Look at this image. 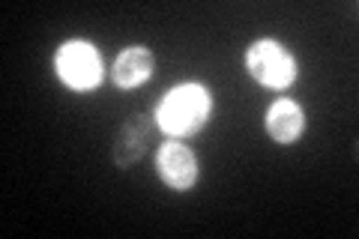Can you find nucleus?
I'll use <instances>...</instances> for the list:
<instances>
[{"label":"nucleus","instance_id":"7","mask_svg":"<svg viewBox=\"0 0 359 239\" xmlns=\"http://www.w3.org/2000/svg\"><path fill=\"white\" fill-rule=\"evenodd\" d=\"M156 72V54L147 48V45H126L111 63L108 78L111 84L120 90H135L141 84H147Z\"/></svg>","mask_w":359,"mask_h":239},{"label":"nucleus","instance_id":"6","mask_svg":"<svg viewBox=\"0 0 359 239\" xmlns=\"http://www.w3.org/2000/svg\"><path fill=\"white\" fill-rule=\"evenodd\" d=\"M306 126H309L306 108L297 99H276L264 114V129L269 141L278 146H294L306 135Z\"/></svg>","mask_w":359,"mask_h":239},{"label":"nucleus","instance_id":"2","mask_svg":"<svg viewBox=\"0 0 359 239\" xmlns=\"http://www.w3.org/2000/svg\"><path fill=\"white\" fill-rule=\"evenodd\" d=\"M243 66L252 81L273 90V93H285V90H290L299 81L297 54L290 51L285 42H278L273 36L249 42V48L243 54Z\"/></svg>","mask_w":359,"mask_h":239},{"label":"nucleus","instance_id":"4","mask_svg":"<svg viewBox=\"0 0 359 239\" xmlns=\"http://www.w3.org/2000/svg\"><path fill=\"white\" fill-rule=\"evenodd\" d=\"M156 174L171 191H192L198 186L201 168H198V156L192 153V146L186 141L168 138L159 144L156 150Z\"/></svg>","mask_w":359,"mask_h":239},{"label":"nucleus","instance_id":"1","mask_svg":"<svg viewBox=\"0 0 359 239\" xmlns=\"http://www.w3.org/2000/svg\"><path fill=\"white\" fill-rule=\"evenodd\" d=\"M156 126H159L168 138L189 141L201 135L210 126L212 117V90L204 81H183L174 84L159 99L153 111Z\"/></svg>","mask_w":359,"mask_h":239},{"label":"nucleus","instance_id":"5","mask_svg":"<svg viewBox=\"0 0 359 239\" xmlns=\"http://www.w3.org/2000/svg\"><path fill=\"white\" fill-rule=\"evenodd\" d=\"M156 117L153 114H132L126 117V123L117 129L114 144H111V158L120 170L132 168L135 162H141V156L150 150L153 135H156Z\"/></svg>","mask_w":359,"mask_h":239},{"label":"nucleus","instance_id":"3","mask_svg":"<svg viewBox=\"0 0 359 239\" xmlns=\"http://www.w3.org/2000/svg\"><path fill=\"white\" fill-rule=\"evenodd\" d=\"M54 75L72 93H93L105 81V60L102 51L90 39H69L54 51Z\"/></svg>","mask_w":359,"mask_h":239}]
</instances>
